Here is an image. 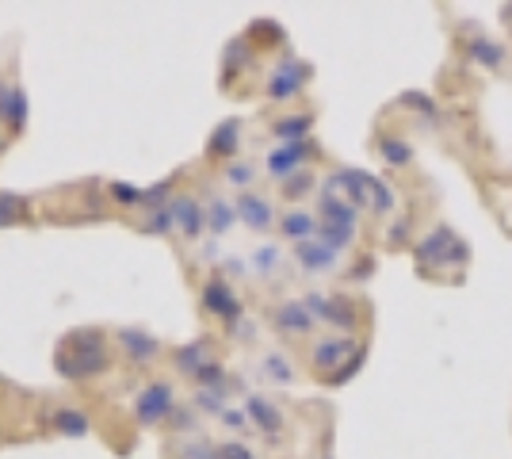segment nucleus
Segmentation results:
<instances>
[{"label":"nucleus","instance_id":"1","mask_svg":"<svg viewBox=\"0 0 512 459\" xmlns=\"http://www.w3.org/2000/svg\"><path fill=\"white\" fill-rule=\"evenodd\" d=\"M367 360V341L363 337H344V333H318L302 349V372L321 387H341L344 379L363 368Z\"/></svg>","mask_w":512,"mask_h":459},{"label":"nucleus","instance_id":"2","mask_svg":"<svg viewBox=\"0 0 512 459\" xmlns=\"http://www.w3.org/2000/svg\"><path fill=\"white\" fill-rule=\"evenodd\" d=\"M302 303L310 306L321 333H344V337H363L371 333V303L356 291H333V287H310L302 291Z\"/></svg>","mask_w":512,"mask_h":459},{"label":"nucleus","instance_id":"3","mask_svg":"<svg viewBox=\"0 0 512 459\" xmlns=\"http://www.w3.org/2000/svg\"><path fill=\"white\" fill-rule=\"evenodd\" d=\"M413 257H417V276L421 280H432V284H455L451 280V264L459 276H467L470 268V245L448 222H436L421 241H413Z\"/></svg>","mask_w":512,"mask_h":459},{"label":"nucleus","instance_id":"4","mask_svg":"<svg viewBox=\"0 0 512 459\" xmlns=\"http://www.w3.org/2000/svg\"><path fill=\"white\" fill-rule=\"evenodd\" d=\"M264 318H268V326H272V333H276L279 341L302 345V349L321 333V326L314 322V314H310V306L302 303V295L299 299L295 295H283L276 303H268Z\"/></svg>","mask_w":512,"mask_h":459},{"label":"nucleus","instance_id":"5","mask_svg":"<svg viewBox=\"0 0 512 459\" xmlns=\"http://www.w3.org/2000/svg\"><path fill=\"white\" fill-rule=\"evenodd\" d=\"M291 268L306 280H341V276H352L356 264H352V257L337 253L321 238H310L291 249Z\"/></svg>","mask_w":512,"mask_h":459},{"label":"nucleus","instance_id":"6","mask_svg":"<svg viewBox=\"0 0 512 459\" xmlns=\"http://www.w3.org/2000/svg\"><path fill=\"white\" fill-rule=\"evenodd\" d=\"M279 215H283V203H279L276 192H268V188H256V192H245V196H237V219L241 226L256 234V238H272L279 230Z\"/></svg>","mask_w":512,"mask_h":459},{"label":"nucleus","instance_id":"7","mask_svg":"<svg viewBox=\"0 0 512 459\" xmlns=\"http://www.w3.org/2000/svg\"><path fill=\"white\" fill-rule=\"evenodd\" d=\"M249 375L256 387H291L299 383V364L283 345H260L249 356Z\"/></svg>","mask_w":512,"mask_h":459},{"label":"nucleus","instance_id":"8","mask_svg":"<svg viewBox=\"0 0 512 459\" xmlns=\"http://www.w3.org/2000/svg\"><path fill=\"white\" fill-rule=\"evenodd\" d=\"M245 261H249V280L264 287H276L283 276H291L295 268H291V249H283L279 241L264 238L256 241L253 249L245 253Z\"/></svg>","mask_w":512,"mask_h":459},{"label":"nucleus","instance_id":"9","mask_svg":"<svg viewBox=\"0 0 512 459\" xmlns=\"http://www.w3.org/2000/svg\"><path fill=\"white\" fill-rule=\"evenodd\" d=\"M199 196H203L207 234H211V238H226V234H234V226H241V219H237V196H230L218 180H214L211 188H203Z\"/></svg>","mask_w":512,"mask_h":459},{"label":"nucleus","instance_id":"10","mask_svg":"<svg viewBox=\"0 0 512 459\" xmlns=\"http://www.w3.org/2000/svg\"><path fill=\"white\" fill-rule=\"evenodd\" d=\"M279 238L287 241L291 249L302 245V241L318 238V211L306 207V203H299V207H283V215H279Z\"/></svg>","mask_w":512,"mask_h":459},{"label":"nucleus","instance_id":"11","mask_svg":"<svg viewBox=\"0 0 512 459\" xmlns=\"http://www.w3.org/2000/svg\"><path fill=\"white\" fill-rule=\"evenodd\" d=\"M371 150L379 153V161H383L390 173H409L417 165V150H413V142L402 138V134H375Z\"/></svg>","mask_w":512,"mask_h":459},{"label":"nucleus","instance_id":"12","mask_svg":"<svg viewBox=\"0 0 512 459\" xmlns=\"http://www.w3.org/2000/svg\"><path fill=\"white\" fill-rule=\"evenodd\" d=\"M470 62H478L482 69H501L505 66V58H509V46L493 43V39H486L482 31H478V39L467 46Z\"/></svg>","mask_w":512,"mask_h":459}]
</instances>
